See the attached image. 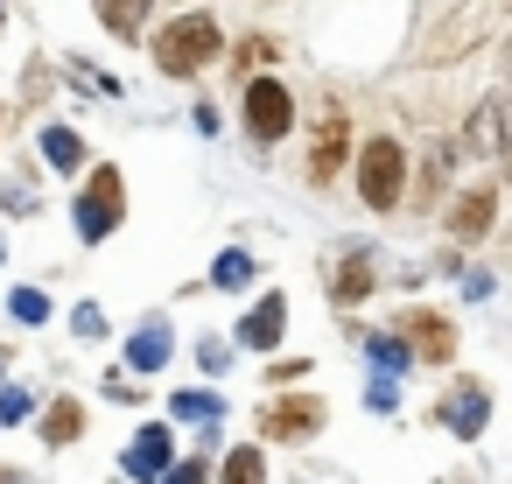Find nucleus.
I'll use <instances>...</instances> for the list:
<instances>
[{"mask_svg":"<svg viewBox=\"0 0 512 484\" xmlns=\"http://www.w3.org/2000/svg\"><path fill=\"white\" fill-rule=\"evenodd\" d=\"M218 57V22L211 15H183V22H169L162 36H155V64L169 71V78H190V71H204Z\"/></svg>","mask_w":512,"mask_h":484,"instance_id":"nucleus-1","label":"nucleus"},{"mask_svg":"<svg viewBox=\"0 0 512 484\" xmlns=\"http://www.w3.org/2000/svg\"><path fill=\"white\" fill-rule=\"evenodd\" d=\"M400 183H407L400 141H372V148L358 155V197H365L372 211H393V204H400Z\"/></svg>","mask_w":512,"mask_h":484,"instance_id":"nucleus-2","label":"nucleus"},{"mask_svg":"<svg viewBox=\"0 0 512 484\" xmlns=\"http://www.w3.org/2000/svg\"><path fill=\"white\" fill-rule=\"evenodd\" d=\"M120 211H127V183H120V169H99V176H92V190L78 197V232L99 246V239L120 225Z\"/></svg>","mask_w":512,"mask_h":484,"instance_id":"nucleus-3","label":"nucleus"},{"mask_svg":"<svg viewBox=\"0 0 512 484\" xmlns=\"http://www.w3.org/2000/svg\"><path fill=\"white\" fill-rule=\"evenodd\" d=\"M246 127H253V141H281V134L295 127V99H288L281 78H260V85L246 92Z\"/></svg>","mask_w":512,"mask_h":484,"instance_id":"nucleus-4","label":"nucleus"},{"mask_svg":"<svg viewBox=\"0 0 512 484\" xmlns=\"http://www.w3.org/2000/svg\"><path fill=\"white\" fill-rule=\"evenodd\" d=\"M344 148H351L344 113H323V127H316V155H309V176H316V183H330V176L344 169Z\"/></svg>","mask_w":512,"mask_h":484,"instance_id":"nucleus-5","label":"nucleus"},{"mask_svg":"<svg viewBox=\"0 0 512 484\" xmlns=\"http://www.w3.org/2000/svg\"><path fill=\"white\" fill-rule=\"evenodd\" d=\"M491 211H498V190L484 183V190H470L456 211H449V232L456 239H484V225H491Z\"/></svg>","mask_w":512,"mask_h":484,"instance_id":"nucleus-6","label":"nucleus"},{"mask_svg":"<svg viewBox=\"0 0 512 484\" xmlns=\"http://www.w3.org/2000/svg\"><path fill=\"white\" fill-rule=\"evenodd\" d=\"M316 421H323V407H316V400H274V407L260 414V428H267V435H309Z\"/></svg>","mask_w":512,"mask_h":484,"instance_id":"nucleus-7","label":"nucleus"},{"mask_svg":"<svg viewBox=\"0 0 512 484\" xmlns=\"http://www.w3.org/2000/svg\"><path fill=\"white\" fill-rule=\"evenodd\" d=\"M281 316H288V302H281V295H267V302L246 316V330H239V337H246L253 351H274V344H281Z\"/></svg>","mask_w":512,"mask_h":484,"instance_id":"nucleus-8","label":"nucleus"},{"mask_svg":"<svg viewBox=\"0 0 512 484\" xmlns=\"http://www.w3.org/2000/svg\"><path fill=\"white\" fill-rule=\"evenodd\" d=\"M162 463H169V428H141V435H134V456H127V470H134V477H155Z\"/></svg>","mask_w":512,"mask_h":484,"instance_id":"nucleus-9","label":"nucleus"},{"mask_svg":"<svg viewBox=\"0 0 512 484\" xmlns=\"http://www.w3.org/2000/svg\"><path fill=\"white\" fill-rule=\"evenodd\" d=\"M99 22H106L113 36H141V22H148V0H99Z\"/></svg>","mask_w":512,"mask_h":484,"instance_id":"nucleus-10","label":"nucleus"},{"mask_svg":"<svg viewBox=\"0 0 512 484\" xmlns=\"http://www.w3.org/2000/svg\"><path fill=\"white\" fill-rule=\"evenodd\" d=\"M407 330L421 337V351H428V358H449V351H456V344H449V323H442V316H407Z\"/></svg>","mask_w":512,"mask_h":484,"instance_id":"nucleus-11","label":"nucleus"},{"mask_svg":"<svg viewBox=\"0 0 512 484\" xmlns=\"http://www.w3.org/2000/svg\"><path fill=\"white\" fill-rule=\"evenodd\" d=\"M78 428H85V414H78V407H71V400H57V407H50V414H43V435H50V442H71V435H78Z\"/></svg>","mask_w":512,"mask_h":484,"instance_id":"nucleus-12","label":"nucleus"},{"mask_svg":"<svg viewBox=\"0 0 512 484\" xmlns=\"http://www.w3.org/2000/svg\"><path fill=\"white\" fill-rule=\"evenodd\" d=\"M449 428H463V435L484 428V393H477V386H463V407H449Z\"/></svg>","mask_w":512,"mask_h":484,"instance_id":"nucleus-13","label":"nucleus"},{"mask_svg":"<svg viewBox=\"0 0 512 484\" xmlns=\"http://www.w3.org/2000/svg\"><path fill=\"white\" fill-rule=\"evenodd\" d=\"M218 484H260V449H232L225 456V477Z\"/></svg>","mask_w":512,"mask_h":484,"instance_id":"nucleus-14","label":"nucleus"},{"mask_svg":"<svg viewBox=\"0 0 512 484\" xmlns=\"http://www.w3.org/2000/svg\"><path fill=\"white\" fill-rule=\"evenodd\" d=\"M365 288H372V274H365L358 260H351V267H337V281H330V295H337V302H358Z\"/></svg>","mask_w":512,"mask_h":484,"instance_id":"nucleus-15","label":"nucleus"},{"mask_svg":"<svg viewBox=\"0 0 512 484\" xmlns=\"http://www.w3.org/2000/svg\"><path fill=\"white\" fill-rule=\"evenodd\" d=\"M43 155H50V162H78L85 148H78V134H64V127H50V134H43Z\"/></svg>","mask_w":512,"mask_h":484,"instance_id":"nucleus-16","label":"nucleus"},{"mask_svg":"<svg viewBox=\"0 0 512 484\" xmlns=\"http://www.w3.org/2000/svg\"><path fill=\"white\" fill-rule=\"evenodd\" d=\"M246 274H253V260H246V253H225V260L211 267V281H218V288H239Z\"/></svg>","mask_w":512,"mask_h":484,"instance_id":"nucleus-17","label":"nucleus"},{"mask_svg":"<svg viewBox=\"0 0 512 484\" xmlns=\"http://www.w3.org/2000/svg\"><path fill=\"white\" fill-rule=\"evenodd\" d=\"M162 351H169L162 330H141V337H134V365H162Z\"/></svg>","mask_w":512,"mask_h":484,"instance_id":"nucleus-18","label":"nucleus"},{"mask_svg":"<svg viewBox=\"0 0 512 484\" xmlns=\"http://www.w3.org/2000/svg\"><path fill=\"white\" fill-rule=\"evenodd\" d=\"M15 316H22V323H43V316H50V302H43L36 288H22V295H15Z\"/></svg>","mask_w":512,"mask_h":484,"instance_id":"nucleus-19","label":"nucleus"},{"mask_svg":"<svg viewBox=\"0 0 512 484\" xmlns=\"http://www.w3.org/2000/svg\"><path fill=\"white\" fill-rule=\"evenodd\" d=\"M162 484H204V463H183L176 477H162Z\"/></svg>","mask_w":512,"mask_h":484,"instance_id":"nucleus-20","label":"nucleus"}]
</instances>
